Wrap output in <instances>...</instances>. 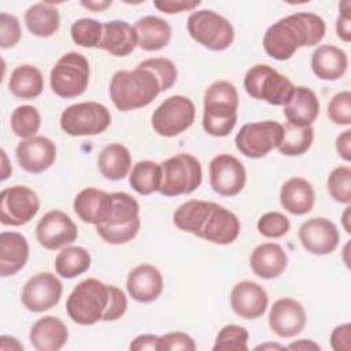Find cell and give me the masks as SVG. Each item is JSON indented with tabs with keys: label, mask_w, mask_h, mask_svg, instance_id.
I'll use <instances>...</instances> for the list:
<instances>
[{
	"label": "cell",
	"mask_w": 351,
	"mask_h": 351,
	"mask_svg": "<svg viewBox=\"0 0 351 351\" xmlns=\"http://www.w3.org/2000/svg\"><path fill=\"white\" fill-rule=\"evenodd\" d=\"M324 19L313 12H295L267 27L263 36L266 53L276 60H287L302 47L317 45L325 36Z\"/></svg>",
	"instance_id": "cell-1"
},
{
	"label": "cell",
	"mask_w": 351,
	"mask_h": 351,
	"mask_svg": "<svg viewBox=\"0 0 351 351\" xmlns=\"http://www.w3.org/2000/svg\"><path fill=\"white\" fill-rule=\"evenodd\" d=\"M160 93L155 74L136 66L133 70H119L110 81V97L119 111H132L145 107Z\"/></svg>",
	"instance_id": "cell-2"
},
{
	"label": "cell",
	"mask_w": 351,
	"mask_h": 351,
	"mask_svg": "<svg viewBox=\"0 0 351 351\" xmlns=\"http://www.w3.org/2000/svg\"><path fill=\"white\" fill-rule=\"evenodd\" d=\"M237 108L236 86L225 80L213 82L204 92L203 129L214 137L228 136L237 122Z\"/></svg>",
	"instance_id": "cell-3"
},
{
	"label": "cell",
	"mask_w": 351,
	"mask_h": 351,
	"mask_svg": "<svg viewBox=\"0 0 351 351\" xmlns=\"http://www.w3.org/2000/svg\"><path fill=\"white\" fill-rule=\"evenodd\" d=\"M110 285L96 278L78 282L66 302V311L78 325H93L103 321L110 303Z\"/></svg>",
	"instance_id": "cell-4"
},
{
	"label": "cell",
	"mask_w": 351,
	"mask_h": 351,
	"mask_svg": "<svg viewBox=\"0 0 351 351\" xmlns=\"http://www.w3.org/2000/svg\"><path fill=\"white\" fill-rule=\"evenodd\" d=\"M114 207L110 218L96 226L97 234L108 244H125L140 230V207L137 200L126 192H112Z\"/></svg>",
	"instance_id": "cell-5"
},
{
	"label": "cell",
	"mask_w": 351,
	"mask_h": 351,
	"mask_svg": "<svg viewBox=\"0 0 351 351\" xmlns=\"http://www.w3.org/2000/svg\"><path fill=\"white\" fill-rule=\"evenodd\" d=\"M244 89L256 100H265L271 106H285L295 90V85L276 69L259 63L245 73Z\"/></svg>",
	"instance_id": "cell-6"
},
{
	"label": "cell",
	"mask_w": 351,
	"mask_h": 351,
	"mask_svg": "<svg viewBox=\"0 0 351 351\" xmlns=\"http://www.w3.org/2000/svg\"><path fill=\"white\" fill-rule=\"evenodd\" d=\"M162 184L159 192L163 196L188 195L196 191L202 181V165L191 154H177L160 163Z\"/></svg>",
	"instance_id": "cell-7"
},
{
	"label": "cell",
	"mask_w": 351,
	"mask_h": 351,
	"mask_svg": "<svg viewBox=\"0 0 351 351\" xmlns=\"http://www.w3.org/2000/svg\"><path fill=\"white\" fill-rule=\"evenodd\" d=\"M51 89L63 99H73L82 95L89 84V62L80 52L62 55L51 70Z\"/></svg>",
	"instance_id": "cell-8"
},
{
	"label": "cell",
	"mask_w": 351,
	"mask_h": 351,
	"mask_svg": "<svg viewBox=\"0 0 351 351\" xmlns=\"http://www.w3.org/2000/svg\"><path fill=\"white\" fill-rule=\"evenodd\" d=\"M189 36L211 51H225L234 40L232 23L211 10L193 11L186 22Z\"/></svg>",
	"instance_id": "cell-9"
},
{
	"label": "cell",
	"mask_w": 351,
	"mask_h": 351,
	"mask_svg": "<svg viewBox=\"0 0 351 351\" xmlns=\"http://www.w3.org/2000/svg\"><path fill=\"white\" fill-rule=\"evenodd\" d=\"M111 123V114L97 101H82L69 106L60 115V128L69 136H96Z\"/></svg>",
	"instance_id": "cell-10"
},
{
	"label": "cell",
	"mask_w": 351,
	"mask_h": 351,
	"mask_svg": "<svg viewBox=\"0 0 351 351\" xmlns=\"http://www.w3.org/2000/svg\"><path fill=\"white\" fill-rule=\"evenodd\" d=\"M282 132V125L276 121L251 122L241 126L236 134L234 143L244 156L259 159L278 147Z\"/></svg>",
	"instance_id": "cell-11"
},
{
	"label": "cell",
	"mask_w": 351,
	"mask_h": 351,
	"mask_svg": "<svg viewBox=\"0 0 351 351\" xmlns=\"http://www.w3.org/2000/svg\"><path fill=\"white\" fill-rule=\"evenodd\" d=\"M196 110L186 96L167 97L152 114V128L163 137H174L189 129L195 121Z\"/></svg>",
	"instance_id": "cell-12"
},
{
	"label": "cell",
	"mask_w": 351,
	"mask_h": 351,
	"mask_svg": "<svg viewBox=\"0 0 351 351\" xmlns=\"http://www.w3.org/2000/svg\"><path fill=\"white\" fill-rule=\"evenodd\" d=\"M38 210V196L26 185H14L0 193V221L5 226L26 225Z\"/></svg>",
	"instance_id": "cell-13"
},
{
	"label": "cell",
	"mask_w": 351,
	"mask_h": 351,
	"mask_svg": "<svg viewBox=\"0 0 351 351\" xmlns=\"http://www.w3.org/2000/svg\"><path fill=\"white\" fill-rule=\"evenodd\" d=\"M62 291V281L53 273L43 271L27 280L23 285L21 299L29 311L43 313L59 303Z\"/></svg>",
	"instance_id": "cell-14"
},
{
	"label": "cell",
	"mask_w": 351,
	"mask_h": 351,
	"mask_svg": "<svg viewBox=\"0 0 351 351\" xmlns=\"http://www.w3.org/2000/svg\"><path fill=\"white\" fill-rule=\"evenodd\" d=\"M78 229L73 219L60 210L45 213L36 226V237L41 247L55 251L77 240Z\"/></svg>",
	"instance_id": "cell-15"
},
{
	"label": "cell",
	"mask_w": 351,
	"mask_h": 351,
	"mask_svg": "<svg viewBox=\"0 0 351 351\" xmlns=\"http://www.w3.org/2000/svg\"><path fill=\"white\" fill-rule=\"evenodd\" d=\"M210 185L221 196L239 195L247 181L244 165L233 155L219 154L210 162Z\"/></svg>",
	"instance_id": "cell-16"
},
{
	"label": "cell",
	"mask_w": 351,
	"mask_h": 351,
	"mask_svg": "<svg viewBox=\"0 0 351 351\" xmlns=\"http://www.w3.org/2000/svg\"><path fill=\"white\" fill-rule=\"evenodd\" d=\"M303 248L313 255H328L336 250L340 234L333 222L326 218H310L299 228Z\"/></svg>",
	"instance_id": "cell-17"
},
{
	"label": "cell",
	"mask_w": 351,
	"mask_h": 351,
	"mask_svg": "<svg viewBox=\"0 0 351 351\" xmlns=\"http://www.w3.org/2000/svg\"><path fill=\"white\" fill-rule=\"evenodd\" d=\"M15 155L19 166L25 171L38 174L53 165L56 147L48 137L34 136L22 140L15 148Z\"/></svg>",
	"instance_id": "cell-18"
},
{
	"label": "cell",
	"mask_w": 351,
	"mask_h": 351,
	"mask_svg": "<svg viewBox=\"0 0 351 351\" xmlns=\"http://www.w3.org/2000/svg\"><path fill=\"white\" fill-rule=\"evenodd\" d=\"M270 329L280 337H293L299 335L306 325V311L298 300L281 298L276 300L269 313Z\"/></svg>",
	"instance_id": "cell-19"
},
{
	"label": "cell",
	"mask_w": 351,
	"mask_h": 351,
	"mask_svg": "<svg viewBox=\"0 0 351 351\" xmlns=\"http://www.w3.org/2000/svg\"><path fill=\"white\" fill-rule=\"evenodd\" d=\"M267 303V292L254 281H240L230 292V306L234 314L244 319H256L262 317Z\"/></svg>",
	"instance_id": "cell-20"
},
{
	"label": "cell",
	"mask_w": 351,
	"mask_h": 351,
	"mask_svg": "<svg viewBox=\"0 0 351 351\" xmlns=\"http://www.w3.org/2000/svg\"><path fill=\"white\" fill-rule=\"evenodd\" d=\"M73 207L80 219L97 226L110 218L114 200L111 193L96 188H85L74 197Z\"/></svg>",
	"instance_id": "cell-21"
},
{
	"label": "cell",
	"mask_w": 351,
	"mask_h": 351,
	"mask_svg": "<svg viewBox=\"0 0 351 351\" xmlns=\"http://www.w3.org/2000/svg\"><path fill=\"white\" fill-rule=\"evenodd\" d=\"M126 289L136 302L151 303L156 300L163 291V277L155 266L143 263L129 271Z\"/></svg>",
	"instance_id": "cell-22"
},
{
	"label": "cell",
	"mask_w": 351,
	"mask_h": 351,
	"mask_svg": "<svg viewBox=\"0 0 351 351\" xmlns=\"http://www.w3.org/2000/svg\"><path fill=\"white\" fill-rule=\"evenodd\" d=\"M239 233L240 221L236 214L215 203L199 237L214 244L226 245L233 243Z\"/></svg>",
	"instance_id": "cell-23"
},
{
	"label": "cell",
	"mask_w": 351,
	"mask_h": 351,
	"mask_svg": "<svg viewBox=\"0 0 351 351\" xmlns=\"http://www.w3.org/2000/svg\"><path fill=\"white\" fill-rule=\"evenodd\" d=\"M29 258V244L18 232L0 234V276L10 277L23 269Z\"/></svg>",
	"instance_id": "cell-24"
},
{
	"label": "cell",
	"mask_w": 351,
	"mask_h": 351,
	"mask_svg": "<svg viewBox=\"0 0 351 351\" xmlns=\"http://www.w3.org/2000/svg\"><path fill=\"white\" fill-rule=\"evenodd\" d=\"M288 256L284 248L276 243L259 244L250 256V266L255 276L271 280L284 273L287 269Z\"/></svg>",
	"instance_id": "cell-25"
},
{
	"label": "cell",
	"mask_w": 351,
	"mask_h": 351,
	"mask_svg": "<svg viewBox=\"0 0 351 351\" xmlns=\"http://www.w3.org/2000/svg\"><path fill=\"white\" fill-rule=\"evenodd\" d=\"M69 337L67 328L62 319L53 315H47L37 319L29 333L32 346L38 351H58Z\"/></svg>",
	"instance_id": "cell-26"
},
{
	"label": "cell",
	"mask_w": 351,
	"mask_h": 351,
	"mask_svg": "<svg viewBox=\"0 0 351 351\" xmlns=\"http://www.w3.org/2000/svg\"><path fill=\"white\" fill-rule=\"evenodd\" d=\"M137 47V33L125 21H110L103 23V34L97 48L112 56H126Z\"/></svg>",
	"instance_id": "cell-27"
},
{
	"label": "cell",
	"mask_w": 351,
	"mask_h": 351,
	"mask_svg": "<svg viewBox=\"0 0 351 351\" xmlns=\"http://www.w3.org/2000/svg\"><path fill=\"white\" fill-rule=\"evenodd\" d=\"M319 114L317 95L306 86H295V90L284 106V115L293 126H311Z\"/></svg>",
	"instance_id": "cell-28"
},
{
	"label": "cell",
	"mask_w": 351,
	"mask_h": 351,
	"mask_svg": "<svg viewBox=\"0 0 351 351\" xmlns=\"http://www.w3.org/2000/svg\"><path fill=\"white\" fill-rule=\"evenodd\" d=\"M315 202L313 185L302 178L292 177L287 180L280 191L281 206L293 215H304L311 211Z\"/></svg>",
	"instance_id": "cell-29"
},
{
	"label": "cell",
	"mask_w": 351,
	"mask_h": 351,
	"mask_svg": "<svg viewBox=\"0 0 351 351\" xmlns=\"http://www.w3.org/2000/svg\"><path fill=\"white\" fill-rule=\"evenodd\" d=\"M348 66L346 51L335 45H321L311 55L313 73L325 81H336L341 78Z\"/></svg>",
	"instance_id": "cell-30"
},
{
	"label": "cell",
	"mask_w": 351,
	"mask_h": 351,
	"mask_svg": "<svg viewBox=\"0 0 351 351\" xmlns=\"http://www.w3.org/2000/svg\"><path fill=\"white\" fill-rule=\"evenodd\" d=\"M133 27L137 33V45L143 51H159L165 48L171 38L170 25L159 16H143Z\"/></svg>",
	"instance_id": "cell-31"
},
{
	"label": "cell",
	"mask_w": 351,
	"mask_h": 351,
	"mask_svg": "<svg viewBox=\"0 0 351 351\" xmlns=\"http://www.w3.org/2000/svg\"><path fill=\"white\" fill-rule=\"evenodd\" d=\"M214 202H204V200H188L182 203L173 214L174 225L182 230L192 233L195 236H200L203 226L206 225L210 213L214 207Z\"/></svg>",
	"instance_id": "cell-32"
},
{
	"label": "cell",
	"mask_w": 351,
	"mask_h": 351,
	"mask_svg": "<svg viewBox=\"0 0 351 351\" xmlns=\"http://www.w3.org/2000/svg\"><path fill=\"white\" fill-rule=\"evenodd\" d=\"M97 166L104 178L111 181L123 180L132 167L130 152L125 145L111 143L100 151Z\"/></svg>",
	"instance_id": "cell-33"
},
{
	"label": "cell",
	"mask_w": 351,
	"mask_h": 351,
	"mask_svg": "<svg viewBox=\"0 0 351 351\" xmlns=\"http://www.w3.org/2000/svg\"><path fill=\"white\" fill-rule=\"evenodd\" d=\"M44 88V78L41 71L33 64L16 66L10 77L8 89L19 99L32 100L41 95Z\"/></svg>",
	"instance_id": "cell-34"
},
{
	"label": "cell",
	"mask_w": 351,
	"mask_h": 351,
	"mask_svg": "<svg viewBox=\"0 0 351 351\" xmlns=\"http://www.w3.org/2000/svg\"><path fill=\"white\" fill-rule=\"evenodd\" d=\"M25 23L33 36L49 37L59 29V11L48 1L36 3L25 12Z\"/></svg>",
	"instance_id": "cell-35"
},
{
	"label": "cell",
	"mask_w": 351,
	"mask_h": 351,
	"mask_svg": "<svg viewBox=\"0 0 351 351\" xmlns=\"http://www.w3.org/2000/svg\"><path fill=\"white\" fill-rule=\"evenodd\" d=\"M129 184L137 193L144 196L159 191L162 184L160 163L154 160H138L132 167Z\"/></svg>",
	"instance_id": "cell-36"
},
{
	"label": "cell",
	"mask_w": 351,
	"mask_h": 351,
	"mask_svg": "<svg viewBox=\"0 0 351 351\" xmlns=\"http://www.w3.org/2000/svg\"><path fill=\"white\" fill-rule=\"evenodd\" d=\"M90 254L84 247H64L55 258V270L63 278H74L90 267Z\"/></svg>",
	"instance_id": "cell-37"
},
{
	"label": "cell",
	"mask_w": 351,
	"mask_h": 351,
	"mask_svg": "<svg viewBox=\"0 0 351 351\" xmlns=\"http://www.w3.org/2000/svg\"><path fill=\"white\" fill-rule=\"evenodd\" d=\"M282 138L277 149L285 156H299L307 152L314 140L313 126H293L291 123L282 125Z\"/></svg>",
	"instance_id": "cell-38"
},
{
	"label": "cell",
	"mask_w": 351,
	"mask_h": 351,
	"mask_svg": "<svg viewBox=\"0 0 351 351\" xmlns=\"http://www.w3.org/2000/svg\"><path fill=\"white\" fill-rule=\"evenodd\" d=\"M41 125V117L33 106H19L11 114V129L21 138L34 137Z\"/></svg>",
	"instance_id": "cell-39"
},
{
	"label": "cell",
	"mask_w": 351,
	"mask_h": 351,
	"mask_svg": "<svg viewBox=\"0 0 351 351\" xmlns=\"http://www.w3.org/2000/svg\"><path fill=\"white\" fill-rule=\"evenodd\" d=\"M70 34L77 45L97 48L103 34V23L93 18H81L71 25Z\"/></svg>",
	"instance_id": "cell-40"
},
{
	"label": "cell",
	"mask_w": 351,
	"mask_h": 351,
	"mask_svg": "<svg viewBox=\"0 0 351 351\" xmlns=\"http://www.w3.org/2000/svg\"><path fill=\"white\" fill-rule=\"evenodd\" d=\"M248 330L240 325H225L217 335L213 346L214 351H247Z\"/></svg>",
	"instance_id": "cell-41"
},
{
	"label": "cell",
	"mask_w": 351,
	"mask_h": 351,
	"mask_svg": "<svg viewBox=\"0 0 351 351\" xmlns=\"http://www.w3.org/2000/svg\"><path fill=\"white\" fill-rule=\"evenodd\" d=\"M328 192L339 203L351 202V169L348 166L335 167L328 177Z\"/></svg>",
	"instance_id": "cell-42"
},
{
	"label": "cell",
	"mask_w": 351,
	"mask_h": 351,
	"mask_svg": "<svg viewBox=\"0 0 351 351\" xmlns=\"http://www.w3.org/2000/svg\"><path fill=\"white\" fill-rule=\"evenodd\" d=\"M138 67L151 70L159 81L160 92L170 89L177 81V67L166 58H149L137 64Z\"/></svg>",
	"instance_id": "cell-43"
},
{
	"label": "cell",
	"mask_w": 351,
	"mask_h": 351,
	"mask_svg": "<svg viewBox=\"0 0 351 351\" xmlns=\"http://www.w3.org/2000/svg\"><path fill=\"white\" fill-rule=\"evenodd\" d=\"M256 228L263 237L280 239L288 233L291 223L284 214L278 211H269L258 219Z\"/></svg>",
	"instance_id": "cell-44"
},
{
	"label": "cell",
	"mask_w": 351,
	"mask_h": 351,
	"mask_svg": "<svg viewBox=\"0 0 351 351\" xmlns=\"http://www.w3.org/2000/svg\"><path fill=\"white\" fill-rule=\"evenodd\" d=\"M328 117L336 125L351 123V93L343 90L336 93L328 104Z\"/></svg>",
	"instance_id": "cell-45"
},
{
	"label": "cell",
	"mask_w": 351,
	"mask_h": 351,
	"mask_svg": "<svg viewBox=\"0 0 351 351\" xmlns=\"http://www.w3.org/2000/svg\"><path fill=\"white\" fill-rule=\"evenodd\" d=\"M22 36L21 25L16 16L1 12L0 14V47L3 49L15 47Z\"/></svg>",
	"instance_id": "cell-46"
},
{
	"label": "cell",
	"mask_w": 351,
	"mask_h": 351,
	"mask_svg": "<svg viewBox=\"0 0 351 351\" xmlns=\"http://www.w3.org/2000/svg\"><path fill=\"white\" fill-rule=\"evenodd\" d=\"M158 350L159 351H174V350L195 351L196 344H195V340L186 333L170 332L159 337Z\"/></svg>",
	"instance_id": "cell-47"
},
{
	"label": "cell",
	"mask_w": 351,
	"mask_h": 351,
	"mask_svg": "<svg viewBox=\"0 0 351 351\" xmlns=\"http://www.w3.org/2000/svg\"><path fill=\"white\" fill-rule=\"evenodd\" d=\"M110 289H111L110 303H108V308L103 317L104 322L117 321L126 313V308H128V299H126L123 291L114 285H110Z\"/></svg>",
	"instance_id": "cell-48"
},
{
	"label": "cell",
	"mask_w": 351,
	"mask_h": 351,
	"mask_svg": "<svg viewBox=\"0 0 351 351\" xmlns=\"http://www.w3.org/2000/svg\"><path fill=\"white\" fill-rule=\"evenodd\" d=\"M339 16L336 19V33L339 38L348 43L351 40V1L346 0L339 4Z\"/></svg>",
	"instance_id": "cell-49"
},
{
	"label": "cell",
	"mask_w": 351,
	"mask_h": 351,
	"mask_svg": "<svg viewBox=\"0 0 351 351\" xmlns=\"http://www.w3.org/2000/svg\"><path fill=\"white\" fill-rule=\"evenodd\" d=\"M154 5L165 12V14H178V12H184V11H192L196 7L200 5L199 0H163V1H155Z\"/></svg>",
	"instance_id": "cell-50"
},
{
	"label": "cell",
	"mask_w": 351,
	"mask_h": 351,
	"mask_svg": "<svg viewBox=\"0 0 351 351\" xmlns=\"http://www.w3.org/2000/svg\"><path fill=\"white\" fill-rule=\"evenodd\" d=\"M351 325L343 324L333 329L330 335V346L335 351H350L351 350Z\"/></svg>",
	"instance_id": "cell-51"
},
{
	"label": "cell",
	"mask_w": 351,
	"mask_h": 351,
	"mask_svg": "<svg viewBox=\"0 0 351 351\" xmlns=\"http://www.w3.org/2000/svg\"><path fill=\"white\" fill-rule=\"evenodd\" d=\"M159 336L156 335H140L130 343V350L141 351V350H158Z\"/></svg>",
	"instance_id": "cell-52"
},
{
	"label": "cell",
	"mask_w": 351,
	"mask_h": 351,
	"mask_svg": "<svg viewBox=\"0 0 351 351\" xmlns=\"http://www.w3.org/2000/svg\"><path fill=\"white\" fill-rule=\"evenodd\" d=\"M336 151L347 162L351 160V130L347 129L336 138Z\"/></svg>",
	"instance_id": "cell-53"
},
{
	"label": "cell",
	"mask_w": 351,
	"mask_h": 351,
	"mask_svg": "<svg viewBox=\"0 0 351 351\" xmlns=\"http://www.w3.org/2000/svg\"><path fill=\"white\" fill-rule=\"evenodd\" d=\"M0 348L3 351H10V350L11 351H21V350H23V346L15 337L3 335L0 337Z\"/></svg>",
	"instance_id": "cell-54"
},
{
	"label": "cell",
	"mask_w": 351,
	"mask_h": 351,
	"mask_svg": "<svg viewBox=\"0 0 351 351\" xmlns=\"http://www.w3.org/2000/svg\"><path fill=\"white\" fill-rule=\"evenodd\" d=\"M287 348L288 350H303V351H306V350H319L321 347L317 343H314L313 340L300 339V340H298L295 343H291Z\"/></svg>",
	"instance_id": "cell-55"
},
{
	"label": "cell",
	"mask_w": 351,
	"mask_h": 351,
	"mask_svg": "<svg viewBox=\"0 0 351 351\" xmlns=\"http://www.w3.org/2000/svg\"><path fill=\"white\" fill-rule=\"evenodd\" d=\"M112 4L111 0H99V1H81V5H84L85 8L93 11V12H100L104 11L107 7H110Z\"/></svg>",
	"instance_id": "cell-56"
},
{
	"label": "cell",
	"mask_w": 351,
	"mask_h": 351,
	"mask_svg": "<svg viewBox=\"0 0 351 351\" xmlns=\"http://www.w3.org/2000/svg\"><path fill=\"white\" fill-rule=\"evenodd\" d=\"M1 156H3V176H1V180H5L7 177H8V174H7V167H8V162H7V155H5V151L4 149H1Z\"/></svg>",
	"instance_id": "cell-57"
},
{
	"label": "cell",
	"mask_w": 351,
	"mask_h": 351,
	"mask_svg": "<svg viewBox=\"0 0 351 351\" xmlns=\"http://www.w3.org/2000/svg\"><path fill=\"white\" fill-rule=\"evenodd\" d=\"M348 214H350V207H347V210H346V211H344V214H343V223H344V228H346V232H347V233H350V232H351V230H350V228H348V225H347Z\"/></svg>",
	"instance_id": "cell-58"
},
{
	"label": "cell",
	"mask_w": 351,
	"mask_h": 351,
	"mask_svg": "<svg viewBox=\"0 0 351 351\" xmlns=\"http://www.w3.org/2000/svg\"><path fill=\"white\" fill-rule=\"evenodd\" d=\"M266 348H284L278 344H262V346H258L256 350H266Z\"/></svg>",
	"instance_id": "cell-59"
}]
</instances>
